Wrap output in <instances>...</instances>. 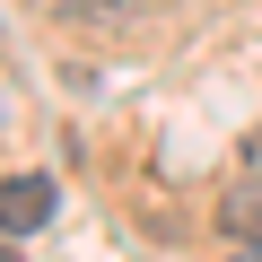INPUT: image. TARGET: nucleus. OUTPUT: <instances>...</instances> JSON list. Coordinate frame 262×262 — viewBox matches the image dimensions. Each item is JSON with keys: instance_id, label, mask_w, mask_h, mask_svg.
Wrapping results in <instances>:
<instances>
[{"instance_id": "nucleus-1", "label": "nucleus", "mask_w": 262, "mask_h": 262, "mask_svg": "<svg viewBox=\"0 0 262 262\" xmlns=\"http://www.w3.org/2000/svg\"><path fill=\"white\" fill-rule=\"evenodd\" d=\"M53 175H0V236H35L53 219Z\"/></svg>"}, {"instance_id": "nucleus-2", "label": "nucleus", "mask_w": 262, "mask_h": 262, "mask_svg": "<svg viewBox=\"0 0 262 262\" xmlns=\"http://www.w3.org/2000/svg\"><path fill=\"white\" fill-rule=\"evenodd\" d=\"M219 227H227L245 253H262V175H245V184L219 192Z\"/></svg>"}, {"instance_id": "nucleus-3", "label": "nucleus", "mask_w": 262, "mask_h": 262, "mask_svg": "<svg viewBox=\"0 0 262 262\" xmlns=\"http://www.w3.org/2000/svg\"><path fill=\"white\" fill-rule=\"evenodd\" d=\"M236 166H245V175H262V122H245V140H236Z\"/></svg>"}, {"instance_id": "nucleus-4", "label": "nucleus", "mask_w": 262, "mask_h": 262, "mask_svg": "<svg viewBox=\"0 0 262 262\" xmlns=\"http://www.w3.org/2000/svg\"><path fill=\"white\" fill-rule=\"evenodd\" d=\"M96 9H140V0H96Z\"/></svg>"}]
</instances>
